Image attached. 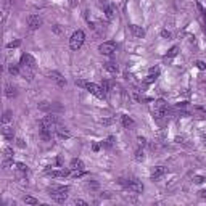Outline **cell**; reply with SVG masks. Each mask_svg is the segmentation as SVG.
<instances>
[{
	"instance_id": "cell-42",
	"label": "cell",
	"mask_w": 206,
	"mask_h": 206,
	"mask_svg": "<svg viewBox=\"0 0 206 206\" xmlns=\"http://www.w3.org/2000/svg\"><path fill=\"white\" fill-rule=\"evenodd\" d=\"M87 187H89V188H97L98 185H97L95 182H90V184H87Z\"/></svg>"
},
{
	"instance_id": "cell-46",
	"label": "cell",
	"mask_w": 206,
	"mask_h": 206,
	"mask_svg": "<svg viewBox=\"0 0 206 206\" xmlns=\"http://www.w3.org/2000/svg\"><path fill=\"white\" fill-rule=\"evenodd\" d=\"M203 114H204V116H206V110H204V108H203Z\"/></svg>"
},
{
	"instance_id": "cell-26",
	"label": "cell",
	"mask_w": 206,
	"mask_h": 206,
	"mask_svg": "<svg viewBox=\"0 0 206 206\" xmlns=\"http://www.w3.org/2000/svg\"><path fill=\"white\" fill-rule=\"evenodd\" d=\"M8 71H10V74H13V76H18V74H20V68L11 65V66L8 68Z\"/></svg>"
},
{
	"instance_id": "cell-30",
	"label": "cell",
	"mask_w": 206,
	"mask_h": 206,
	"mask_svg": "<svg viewBox=\"0 0 206 206\" xmlns=\"http://www.w3.org/2000/svg\"><path fill=\"white\" fill-rule=\"evenodd\" d=\"M16 168H18L21 172H26V171H27V166L24 163H16Z\"/></svg>"
},
{
	"instance_id": "cell-18",
	"label": "cell",
	"mask_w": 206,
	"mask_h": 206,
	"mask_svg": "<svg viewBox=\"0 0 206 206\" xmlns=\"http://www.w3.org/2000/svg\"><path fill=\"white\" fill-rule=\"evenodd\" d=\"M103 68H105L108 73H111V74L118 73V66H116V63H113V61H106L105 65H103Z\"/></svg>"
},
{
	"instance_id": "cell-27",
	"label": "cell",
	"mask_w": 206,
	"mask_h": 206,
	"mask_svg": "<svg viewBox=\"0 0 206 206\" xmlns=\"http://www.w3.org/2000/svg\"><path fill=\"white\" fill-rule=\"evenodd\" d=\"M20 45H21V41H20V39H16V41L8 44V48H16V47H20Z\"/></svg>"
},
{
	"instance_id": "cell-41",
	"label": "cell",
	"mask_w": 206,
	"mask_h": 206,
	"mask_svg": "<svg viewBox=\"0 0 206 206\" xmlns=\"http://www.w3.org/2000/svg\"><path fill=\"white\" fill-rule=\"evenodd\" d=\"M111 123H113V119H101V124H105V126L111 124Z\"/></svg>"
},
{
	"instance_id": "cell-4",
	"label": "cell",
	"mask_w": 206,
	"mask_h": 206,
	"mask_svg": "<svg viewBox=\"0 0 206 206\" xmlns=\"http://www.w3.org/2000/svg\"><path fill=\"white\" fill-rule=\"evenodd\" d=\"M27 26L29 29H39L42 26V20L39 15H29L27 16Z\"/></svg>"
},
{
	"instance_id": "cell-9",
	"label": "cell",
	"mask_w": 206,
	"mask_h": 206,
	"mask_svg": "<svg viewBox=\"0 0 206 206\" xmlns=\"http://www.w3.org/2000/svg\"><path fill=\"white\" fill-rule=\"evenodd\" d=\"M21 65L24 68H34L36 66V60H34L29 53H24L21 56Z\"/></svg>"
},
{
	"instance_id": "cell-43",
	"label": "cell",
	"mask_w": 206,
	"mask_h": 206,
	"mask_svg": "<svg viewBox=\"0 0 206 206\" xmlns=\"http://www.w3.org/2000/svg\"><path fill=\"white\" fill-rule=\"evenodd\" d=\"M92 148H94V151H98V150H100V145H98V144H94Z\"/></svg>"
},
{
	"instance_id": "cell-8",
	"label": "cell",
	"mask_w": 206,
	"mask_h": 206,
	"mask_svg": "<svg viewBox=\"0 0 206 206\" xmlns=\"http://www.w3.org/2000/svg\"><path fill=\"white\" fill-rule=\"evenodd\" d=\"M166 172H168V169H166V168H163V166H156V168H153L150 177H151L153 180H158L159 177H163Z\"/></svg>"
},
{
	"instance_id": "cell-37",
	"label": "cell",
	"mask_w": 206,
	"mask_h": 206,
	"mask_svg": "<svg viewBox=\"0 0 206 206\" xmlns=\"http://www.w3.org/2000/svg\"><path fill=\"white\" fill-rule=\"evenodd\" d=\"M176 53H177V47H172V48L169 50V55L168 56H169V58H171V56H176Z\"/></svg>"
},
{
	"instance_id": "cell-11",
	"label": "cell",
	"mask_w": 206,
	"mask_h": 206,
	"mask_svg": "<svg viewBox=\"0 0 206 206\" xmlns=\"http://www.w3.org/2000/svg\"><path fill=\"white\" fill-rule=\"evenodd\" d=\"M41 139L48 142L52 140V127H47V126H41Z\"/></svg>"
},
{
	"instance_id": "cell-31",
	"label": "cell",
	"mask_w": 206,
	"mask_h": 206,
	"mask_svg": "<svg viewBox=\"0 0 206 206\" xmlns=\"http://www.w3.org/2000/svg\"><path fill=\"white\" fill-rule=\"evenodd\" d=\"M113 142H114V137H108V139L105 140V144H103V145L110 148V147H113Z\"/></svg>"
},
{
	"instance_id": "cell-14",
	"label": "cell",
	"mask_w": 206,
	"mask_h": 206,
	"mask_svg": "<svg viewBox=\"0 0 206 206\" xmlns=\"http://www.w3.org/2000/svg\"><path fill=\"white\" fill-rule=\"evenodd\" d=\"M129 27H130V32H132L135 37H144L145 36V29H144V27H140L137 24H130Z\"/></svg>"
},
{
	"instance_id": "cell-13",
	"label": "cell",
	"mask_w": 206,
	"mask_h": 206,
	"mask_svg": "<svg viewBox=\"0 0 206 206\" xmlns=\"http://www.w3.org/2000/svg\"><path fill=\"white\" fill-rule=\"evenodd\" d=\"M52 200H55L56 203H65V200L68 198V193H60V192H50Z\"/></svg>"
},
{
	"instance_id": "cell-29",
	"label": "cell",
	"mask_w": 206,
	"mask_h": 206,
	"mask_svg": "<svg viewBox=\"0 0 206 206\" xmlns=\"http://www.w3.org/2000/svg\"><path fill=\"white\" fill-rule=\"evenodd\" d=\"M105 13H106L108 18L111 20V18H113V15H114V13H113V7H105Z\"/></svg>"
},
{
	"instance_id": "cell-2",
	"label": "cell",
	"mask_w": 206,
	"mask_h": 206,
	"mask_svg": "<svg viewBox=\"0 0 206 206\" xmlns=\"http://www.w3.org/2000/svg\"><path fill=\"white\" fill-rule=\"evenodd\" d=\"M85 90H89L92 95H95L97 98H101V100L106 97V94L103 92V89H101V85H97V84H94V82H89L87 87H85Z\"/></svg>"
},
{
	"instance_id": "cell-19",
	"label": "cell",
	"mask_w": 206,
	"mask_h": 206,
	"mask_svg": "<svg viewBox=\"0 0 206 206\" xmlns=\"http://www.w3.org/2000/svg\"><path fill=\"white\" fill-rule=\"evenodd\" d=\"M154 110L166 111V110H168V105H166L164 100H156V101H154Z\"/></svg>"
},
{
	"instance_id": "cell-23",
	"label": "cell",
	"mask_w": 206,
	"mask_h": 206,
	"mask_svg": "<svg viewBox=\"0 0 206 206\" xmlns=\"http://www.w3.org/2000/svg\"><path fill=\"white\" fill-rule=\"evenodd\" d=\"M23 201H24L26 204H39V200L34 198V197H24V198H23Z\"/></svg>"
},
{
	"instance_id": "cell-3",
	"label": "cell",
	"mask_w": 206,
	"mask_h": 206,
	"mask_svg": "<svg viewBox=\"0 0 206 206\" xmlns=\"http://www.w3.org/2000/svg\"><path fill=\"white\" fill-rule=\"evenodd\" d=\"M98 50H100V53L101 55H113L114 52H116V44L114 42H103L100 47H98Z\"/></svg>"
},
{
	"instance_id": "cell-24",
	"label": "cell",
	"mask_w": 206,
	"mask_h": 206,
	"mask_svg": "<svg viewBox=\"0 0 206 206\" xmlns=\"http://www.w3.org/2000/svg\"><path fill=\"white\" fill-rule=\"evenodd\" d=\"M135 159L137 161H144L145 159V154H144V150H142V148H139V150L135 151Z\"/></svg>"
},
{
	"instance_id": "cell-12",
	"label": "cell",
	"mask_w": 206,
	"mask_h": 206,
	"mask_svg": "<svg viewBox=\"0 0 206 206\" xmlns=\"http://www.w3.org/2000/svg\"><path fill=\"white\" fill-rule=\"evenodd\" d=\"M84 163H82V159H79V158H74L71 164H69V169L71 171H84Z\"/></svg>"
},
{
	"instance_id": "cell-7",
	"label": "cell",
	"mask_w": 206,
	"mask_h": 206,
	"mask_svg": "<svg viewBox=\"0 0 206 206\" xmlns=\"http://www.w3.org/2000/svg\"><path fill=\"white\" fill-rule=\"evenodd\" d=\"M126 185H127V188L130 192H134V193H142L144 192V184L139 182V180H129Z\"/></svg>"
},
{
	"instance_id": "cell-39",
	"label": "cell",
	"mask_w": 206,
	"mask_h": 206,
	"mask_svg": "<svg viewBox=\"0 0 206 206\" xmlns=\"http://www.w3.org/2000/svg\"><path fill=\"white\" fill-rule=\"evenodd\" d=\"M197 66H198V69H204V68H206V65H204L203 61H198V63H197Z\"/></svg>"
},
{
	"instance_id": "cell-32",
	"label": "cell",
	"mask_w": 206,
	"mask_h": 206,
	"mask_svg": "<svg viewBox=\"0 0 206 206\" xmlns=\"http://www.w3.org/2000/svg\"><path fill=\"white\" fill-rule=\"evenodd\" d=\"M204 180L206 179H204V177H201V176H195V177H193V182H195V184H203Z\"/></svg>"
},
{
	"instance_id": "cell-33",
	"label": "cell",
	"mask_w": 206,
	"mask_h": 206,
	"mask_svg": "<svg viewBox=\"0 0 206 206\" xmlns=\"http://www.w3.org/2000/svg\"><path fill=\"white\" fill-rule=\"evenodd\" d=\"M87 84H89V82H87V81H82V79H77V81H76V85H79V87H84V89L87 87Z\"/></svg>"
},
{
	"instance_id": "cell-45",
	"label": "cell",
	"mask_w": 206,
	"mask_h": 206,
	"mask_svg": "<svg viewBox=\"0 0 206 206\" xmlns=\"http://www.w3.org/2000/svg\"><path fill=\"white\" fill-rule=\"evenodd\" d=\"M203 144L206 145V135H203Z\"/></svg>"
},
{
	"instance_id": "cell-22",
	"label": "cell",
	"mask_w": 206,
	"mask_h": 206,
	"mask_svg": "<svg viewBox=\"0 0 206 206\" xmlns=\"http://www.w3.org/2000/svg\"><path fill=\"white\" fill-rule=\"evenodd\" d=\"M2 134H3V137H5L7 140H13V129H10V127H3Z\"/></svg>"
},
{
	"instance_id": "cell-44",
	"label": "cell",
	"mask_w": 206,
	"mask_h": 206,
	"mask_svg": "<svg viewBox=\"0 0 206 206\" xmlns=\"http://www.w3.org/2000/svg\"><path fill=\"white\" fill-rule=\"evenodd\" d=\"M200 195H201V197H206V190H201V192H200Z\"/></svg>"
},
{
	"instance_id": "cell-35",
	"label": "cell",
	"mask_w": 206,
	"mask_h": 206,
	"mask_svg": "<svg viewBox=\"0 0 206 206\" xmlns=\"http://www.w3.org/2000/svg\"><path fill=\"white\" fill-rule=\"evenodd\" d=\"M137 142H139V145H140V147L147 145V139H145V137H137Z\"/></svg>"
},
{
	"instance_id": "cell-40",
	"label": "cell",
	"mask_w": 206,
	"mask_h": 206,
	"mask_svg": "<svg viewBox=\"0 0 206 206\" xmlns=\"http://www.w3.org/2000/svg\"><path fill=\"white\" fill-rule=\"evenodd\" d=\"M76 204H79V206H87V203H85L84 200H76Z\"/></svg>"
},
{
	"instance_id": "cell-25",
	"label": "cell",
	"mask_w": 206,
	"mask_h": 206,
	"mask_svg": "<svg viewBox=\"0 0 206 206\" xmlns=\"http://www.w3.org/2000/svg\"><path fill=\"white\" fill-rule=\"evenodd\" d=\"M3 156H5V159H13V150H11V148H5Z\"/></svg>"
},
{
	"instance_id": "cell-5",
	"label": "cell",
	"mask_w": 206,
	"mask_h": 206,
	"mask_svg": "<svg viewBox=\"0 0 206 206\" xmlns=\"http://www.w3.org/2000/svg\"><path fill=\"white\" fill-rule=\"evenodd\" d=\"M58 124V116L56 114H47L42 121H41V126H47V127H53V126H56Z\"/></svg>"
},
{
	"instance_id": "cell-34",
	"label": "cell",
	"mask_w": 206,
	"mask_h": 206,
	"mask_svg": "<svg viewBox=\"0 0 206 206\" xmlns=\"http://www.w3.org/2000/svg\"><path fill=\"white\" fill-rule=\"evenodd\" d=\"M10 119H11V113H10V111H7V113L3 114V124H7V123L10 121Z\"/></svg>"
},
{
	"instance_id": "cell-21",
	"label": "cell",
	"mask_w": 206,
	"mask_h": 206,
	"mask_svg": "<svg viewBox=\"0 0 206 206\" xmlns=\"http://www.w3.org/2000/svg\"><path fill=\"white\" fill-rule=\"evenodd\" d=\"M37 106H39V110H42V111H52V108H53V105L48 101H41Z\"/></svg>"
},
{
	"instance_id": "cell-6",
	"label": "cell",
	"mask_w": 206,
	"mask_h": 206,
	"mask_svg": "<svg viewBox=\"0 0 206 206\" xmlns=\"http://www.w3.org/2000/svg\"><path fill=\"white\" fill-rule=\"evenodd\" d=\"M48 77L52 79V81H55L56 85H60V87H65V85H66V79L63 77L58 71H50L48 73Z\"/></svg>"
},
{
	"instance_id": "cell-38",
	"label": "cell",
	"mask_w": 206,
	"mask_h": 206,
	"mask_svg": "<svg viewBox=\"0 0 206 206\" xmlns=\"http://www.w3.org/2000/svg\"><path fill=\"white\" fill-rule=\"evenodd\" d=\"M16 145H18L20 148H24V147H26V144H24V142H23L21 139H18V140H16Z\"/></svg>"
},
{
	"instance_id": "cell-15",
	"label": "cell",
	"mask_w": 206,
	"mask_h": 206,
	"mask_svg": "<svg viewBox=\"0 0 206 206\" xmlns=\"http://www.w3.org/2000/svg\"><path fill=\"white\" fill-rule=\"evenodd\" d=\"M5 95H7L8 98H13V97L18 95V92H16V87H15V85H11V84H7V85H5Z\"/></svg>"
},
{
	"instance_id": "cell-28",
	"label": "cell",
	"mask_w": 206,
	"mask_h": 206,
	"mask_svg": "<svg viewBox=\"0 0 206 206\" xmlns=\"http://www.w3.org/2000/svg\"><path fill=\"white\" fill-rule=\"evenodd\" d=\"M101 89H103V92H105V94H108V92H110V82H108V81H103V82H101Z\"/></svg>"
},
{
	"instance_id": "cell-20",
	"label": "cell",
	"mask_w": 206,
	"mask_h": 206,
	"mask_svg": "<svg viewBox=\"0 0 206 206\" xmlns=\"http://www.w3.org/2000/svg\"><path fill=\"white\" fill-rule=\"evenodd\" d=\"M130 98H132V101H134V103H139V101L142 100L140 92H139L137 89H132V90H130Z\"/></svg>"
},
{
	"instance_id": "cell-17",
	"label": "cell",
	"mask_w": 206,
	"mask_h": 206,
	"mask_svg": "<svg viewBox=\"0 0 206 206\" xmlns=\"http://www.w3.org/2000/svg\"><path fill=\"white\" fill-rule=\"evenodd\" d=\"M121 121H123V126L126 129H132L135 123H134V119L132 118H129V116H121Z\"/></svg>"
},
{
	"instance_id": "cell-1",
	"label": "cell",
	"mask_w": 206,
	"mask_h": 206,
	"mask_svg": "<svg viewBox=\"0 0 206 206\" xmlns=\"http://www.w3.org/2000/svg\"><path fill=\"white\" fill-rule=\"evenodd\" d=\"M84 39H85V34L82 31H76L69 39V47L73 50H79L82 47V44H84Z\"/></svg>"
},
{
	"instance_id": "cell-16",
	"label": "cell",
	"mask_w": 206,
	"mask_h": 206,
	"mask_svg": "<svg viewBox=\"0 0 206 206\" xmlns=\"http://www.w3.org/2000/svg\"><path fill=\"white\" fill-rule=\"evenodd\" d=\"M47 174H50L52 177H66V176H69V171L68 169H60V171H47Z\"/></svg>"
},
{
	"instance_id": "cell-36",
	"label": "cell",
	"mask_w": 206,
	"mask_h": 206,
	"mask_svg": "<svg viewBox=\"0 0 206 206\" xmlns=\"http://www.w3.org/2000/svg\"><path fill=\"white\" fill-rule=\"evenodd\" d=\"M161 37H164V39H171V37H172V34H171L169 31H163V32H161Z\"/></svg>"
},
{
	"instance_id": "cell-10",
	"label": "cell",
	"mask_w": 206,
	"mask_h": 206,
	"mask_svg": "<svg viewBox=\"0 0 206 206\" xmlns=\"http://www.w3.org/2000/svg\"><path fill=\"white\" fill-rule=\"evenodd\" d=\"M56 135H58V139H69L71 132L68 127H65V126H58V127H56Z\"/></svg>"
}]
</instances>
